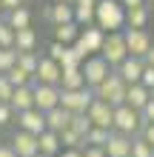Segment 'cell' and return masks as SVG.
I'll use <instances>...</instances> for the list:
<instances>
[{"mask_svg":"<svg viewBox=\"0 0 154 157\" xmlns=\"http://www.w3.org/2000/svg\"><path fill=\"white\" fill-rule=\"evenodd\" d=\"M131 140L134 137H129V134L111 132V137L106 143V157H131Z\"/></svg>","mask_w":154,"mask_h":157,"instance_id":"obj_16","label":"cell"},{"mask_svg":"<svg viewBox=\"0 0 154 157\" xmlns=\"http://www.w3.org/2000/svg\"><path fill=\"white\" fill-rule=\"evenodd\" d=\"M88 120H92V126H97V128H111L114 132V106H108V103H103V100H97L94 97V103L88 106Z\"/></svg>","mask_w":154,"mask_h":157,"instance_id":"obj_9","label":"cell"},{"mask_svg":"<svg viewBox=\"0 0 154 157\" xmlns=\"http://www.w3.org/2000/svg\"><path fill=\"white\" fill-rule=\"evenodd\" d=\"M100 57H103L111 69H117L126 57H129V46H126L123 32H108V34H106V43H103Z\"/></svg>","mask_w":154,"mask_h":157,"instance_id":"obj_4","label":"cell"},{"mask_svg":"<svg viewBox=\"0 0 154 157\" xmlns=\"http://www.w3.org/2000/svg\"><path fill=\"white\" fill-rule=\"evenodd\" d=\"M0 6H3V12H14V9L26 6V0H0Z\"/></svg>","mask_w":154,"mask_h":157,"instance_id":"obj_40","label":"cell"},{"mask_svg":"<svg viewBox=\"0 0 154 157\" xmlns=\"http://www.w3.org/2000/svg\"><path fill=\"white\" fill-rule=\"evenodd\" d=\"M46 20L51 26L74 23V6H71V3H49L46 6Z\"/></svg>","mask_w":154,"mask_h":157,"instance_id":"obj_17","label":"cell"},{"mask_svg":"<svg viewBox=\"0 0 154 157\" xmlns=\"http://www.w3.org/2000/svg\"><path fill=\"white\" fill-rule=\"evenodd\" d=\"M37 146H40V154H46V157H57L63 151V143H60V134L57 132H43L37 134Z\"/></svg>","mask_w":154,"mask_h":157,"instance_id":"obj_22","label":"cell"},{"mask_svg":"<svg viewBox=\"0 0 154 157\" xmlns=\"http://www.w3.org/2000/svg\"><path fill=\"white\" fill-rule=\"evenodd\" d=\"M6 77H9V83H12L14 89H20V86H34V75H29V71L20 69V66L9 69V71H6Z\"/></svg>","mask_w":154,"mask_h":157,"instance_id":"obj_27","label":"cell"},{"mask_svg":"<svg viewBox=\"0 0 154 157\" xmlns=\"http://www.w3.org/2000/svg\"><path fill=\"white\" fill-rule=\"evenodd\" d=\"M51 3H74V0H51Z\"/></svg>","mask_w":154,"mask_h":157,"instance_id":"obj_46","label":"cell"},{"mask_svg":"<svg viewBox=\"0 0 154 157\" xmlns=\"http://www.w3.org/2000/svg\"><path fill=\"white\" fill-rule=\"evenodd\" d=\"M37 157H46V154H37Z\"/></svg>","mask_w":154,"mask_h":157,"instance_id":"obj_49","label":"cell"},{"mask_svg":"<svg viewBox=\"0 0 154 157\" xmlns=\"http://www.w3.org/2000/svg\"><path fill=\"white\" fill-rule=\"evenodd\" d=\"M80 37V26L77 23H63V26H54V40L63 43V46H71Z\"/></svg>","mask_w":154,"mask_h":157,"instance_id":"obj_26","label":"cell"},{"mask_svg":"<svg viewBox=\"0 0 154 157\" xmlns=\"http://www.w3.org/2000/svg\"><path fill=\"white\" fill-rule=\"evenodd\" d=\"M6 23L12 26L14 32H17V29H29V26H32V12H29L26 6L14 9V12H6Z\"/></svg>","mask_w":154,"mask_h":157,"instance_id":"obj_25","label":"cell"},{"mask_svg":"<svg viewBox=\"0 0 154 157\" xmlns=\"http://www.w3.org/2000/svg\"><path fill=\"white\" fill-rule=\"evenodd\" d=\"M14 149L17 157H37L40 154V146H37V134H29L23 132V128H17V132L12 134V143H9Z\"/></svg>","mask_w":154,"mask_h":157,"instance_id":"obj_8","label":"cell"},{"mask_svg":"<svg viewBox=\"0 0 154 157\" xmlns=\"http://www.w3.org/2000/svg\"><path fill=\"white\" fill-rule=\"evenodd\" d=\"M17 49H0V75H6L9 69L17 66Z\"/></svg>","mask_w":154,"mask_h":157,"instance_id":"obj_32","label":"cell"},{"mask_svg":"<svg viewBox=\"0 0 154 157\" xmlns=\"http://www.w3.org/2000/svg\"><path fill=\"white\" fill-rule=\"evenodd\" d=\"M14 37H17V32L6 20H0V49H14Z\"/></svg>","mask_w":154,"mask_h":157,"instance_id":"obj_33","label":"cell"},{"mask_svg":"<svg viewBox=\"0 0 154 157\" xmlns=\"http://www.w3.org/2000/svg\"><path fill=\"white\" fill-rule=\"evenodd\" d=\"M146 63H148V66H154V46H151V52L146 54Z\"/></svg>","mask_w":154,"mask_h":157,"instance_id":"obj_45","label":"cell"},{"mask_svg":"<svg viewBox=\"0 0 154 157\" xmlns=\"http://www.w3.org/2000/svg\"><path fill=\"white\" fill-rule=\"evenodd\" d=\"M126 9H137V6H146V0H120Z\"/></svg>","mask_w":154,"mask_h":157,"instance_id":"obj_44","label":"cell"},{"mask_svg":"<svg viewBox=\"0 0 154 157\" xmlns=\"http://www.w3.org/2000/svg\"><path fill=\"white\" fill-rule=\"evenodd\" d=\"M60 143H63V149H83L86 146V140L74 132V128H63L60 132Z\"/></svg>","mask_w":154,"mask_h":157,"instance_id":"obj_30","label":"cell"},{"mask_svg":"<svg viewBox=\"0 0 154 157\" xmlns=\"http://www.w3.org/2000/svg\"><path fill=\"white\" fill-rule=\"evenodd\" d=\"M123 37H126V46H129V57L146 60V54L151 52V46H154L148 29H123Z\"/></svg>","mask_w":154,"mask_h":157,"instance_id":"obj_6","label":"cell"},{"mask_svg":"<svg viewBox=\"0 0 154 157\" xmlns=\"http://www.w3.org/2000/svg\"><path fill=\"white\" fill-rule=\"evenodd\" d=\"M140 137H143V140H146V143L151 146V149H154V123H146V126H143Z\"/></svg>","mask_w":154,"mask_h":157,"instance_id":"obj_39","label":"cell"},{"mask_svg":"<svg viewBox=\"0 0 154 157\" xmlns=\"http://www.w3.org/2000/svg\"><path fill=\"white\" fill-rule=\"evenodd\" d=\"M17 128H23V132H29V134H43L46 132V114H43L40 109L20 112L17 114Z\"/></svg>","mask_w":154,"mask_h":157,"instance_id":"obj_14","label":"cell"},{"mask_svg":"<svg viewBox=\"0 0 154 157\" xmlns=\"http://www.w3.org/2000/svg\"><path fill=\"white\" fill-rule=\"evenodd\" d=\"M60 106V86H40L34 83V109H40L43 114Z\"/></svg>","mask_w":154,"mask_h":157,"instance_id":"obj_10","label":"cell"},{"mask_svg":"<svg viewBox=\"0 0 154 157\" xmlns=\"http://www.w3.org/2000/svg\"><path fill=\"white\" fill-rule=\"evenodd\" d=\"M143 69H146V60H140V57H126V60H123L114 71H117V75H120V77L131 86V83H140Z\"/></svg>","mask_w":154,"mask_h":157,"instance_id":"obj_15","label":"cell"},{"mask_svg":"<svg viewBox=\"0 0 154 157\" xmlns=\"http://www.w3.org/2000/svg\"><path fill=\"white\" fill-rule=\"evenodd\" d=\"M80 69H83V77H86V86H88V89H97L108 75H111V66H108V63L100 57V54H92V57H86Z\"/></svg>","mask_w":154,"mask_h":157,"instance_id":"obj_7","label":"cell"},{"mask_svg":"<svg viewBox=\"0 0 154 157\" xmlns=\"http://www.w3.org/2000/svg\"><path fill=\"white\" fill-rule=\"evenodd\" d=\"M60 89L63 91H74V89H86V77L80 66H66L60 75Z\"/></svg>","mask_w":154,"mask_h":157,"instance_id":"obj_20","label":"cell"},{"mask_svg":"<svg viewBox=\"0 0 154 157\" xmlns=\"http://www.w3.org/2000/svg\"><path fill=\"white\" fill-rule=\"evenodd\" d=\"M12 94H14V86L9 83L6 75H0V103H9V100H12Z\"/></svg>","mask_w":154,"mask_h":157,"instance_id":"obj_35","label":"cell"},{"mask_svg":"<svg viewBox=\"0 0 154 157\" xmlns=\"http://www.w3.org/2000/svg\"><path fill=\"white\" fill-rule=\"evenodd\" d=\"M108 137H111V128H97V126H92V132L86 134V146H97V149H106Z\"/></svg>","mask_w":154,"mask_h":157,"instance_id":"obj_28","label":"cell"},{"mask_svg":"<svg viewBox=\"0 0 154 157\" xmlns=\"http://www.w3.org/2000/svg\"><path fill=\"white\" fill-rule=\"evenodd\" d=\"M57 157H83V149H63Z\"/></svg>","mask_w":154,"mask_h":157,"instance_id":"obj_42","label":"cell"},{"mask_svg":"<svg viewBox=\"0 0 154 157\" xmlns=\"http://www.w3.org/2000/svg\"><path fill=\"white\" fill-rule=\"evenodd\" d=\"M151 9H154V0H151Z\"/></svg>","mask_w":154,"mask_h":157,"instance_id":"obj_48","label":"cell"},{"mask_svg":"<svg viewBox=\"0 0 154 157\" xmlns=\"http://www.w3.org/2000/svg\"><path fill=\"white\" fill-rule=\"evenodd\" d=\"M83 157H106V149H97V146H83Z\"/></svg>","mask_w":154,"mask_h":157,"instance_id":"obj_41","label":"cell"},{"mask_svg":"<svg viewBox=\"0 0 154 157\" xmlns=\"http://www.w3.org/2000/svg\"><path fill=\"white\" fill-rule=\"evenodd\" d=\"M9 106L14 109V114L34 109V86H20V89H14V94H12V100H9Z\"/></svg>","mask_w":154,"mask_h":157,"instance_id":"obj_19","label":"cell"},{"mask_svg":"<svg viewBox=\"0 0 154 157\" xmlns=\"http://www.w3.org/2000/svg\"><path fill=\"white\" fill-rule=\"evenodd\" d=\"M12 120H14V109L9 106V103H0V128L9 126Z\"/></svg>","mask_w":154,"mask_h":157,"instance_id":"obj_36","label":"cell"},{"mask_svg":"<svg viewBox=\"0 0 154 157\" xmlns=\"http://www.w3.org/2000/svg\"><path fill=\"white\" fill-rule=\"evenodd\" d=\"M80 46H86V52H88V57L92 54H100L103 52V43H106V32L100 29V26H83L80 29V37H77Z\"/></svg>","mask_w":154,"mask_h":157,"instance_id":"obj_11","label":"cell"},{"mask_svg":"<svg viewBox=\"0 0 154 157\" xmlns=\"http://www.w3.org/2000/svg\"><path fill=\"white\" fill-rule=\"evenodd\" d=\"M0 157H17V154H14V149L9 143H0Z\"/></svg>","mask_w":154,"mask_h":157,"instance_id":"obj_43","label":"cell"},{"mask_svg":"<svg viewBox=\"0 0 154 157\" xmlns=\"http://www.w3.org/2000/svg\"><path fill=\"white\" fill-rule=\"evenodd\" d=\"M71 126V112H66L63 106H57V109H51V112H46V128L49 132H63V128H69Z\"/></svg>","mask_w":154,"mask_h":157,"instance_id":"obj_21","label":"cell"},{"mask_svg":"<svg viewBox=\"0 0 154 157\" xmlns=\"http://www.w3.org/2000/svg\"><path fill=\"white\" fill-rule=\"evenodd\" d=\"M94 26L108 32H123L126 29V6L120 0H97L94 9Z\"/></svg>","mask_w":154,"mask_h":157,"instance_id":"obj_1","label":"cell"},{"mask_svg":"<svg viewBox=\"0 0 154 157\" xmlns=\"http://www.w3.org/2000/svg\"><path fill=\"white\" fill-rule=\"evenodd\" d=\"M46 57H51L54 63H60L63 69H66V66H83L80 54L71 49V46H63V43H57V40L49 43V54H46Z\"/></svg>","mask_w":154,"mask_h":157,"instance_id":"obj_13","label":"cell"},{"mask_svg":"<svg viewBox=\"0 0 154 157\" xmlns=\"http://www.w3.org/2000/svg\"><path fill=\"white\" fill-rule=\"evenodd\" d=\"M94 103V89H74V91H63L60 89V106L71 114H86L88 106Z\"/></svg>","mask_w":154,"mask_h":157,"instance_id":"obj_5","label":"cell"},{"mask_svg":"<svg viewBox=\"0 0 154 157\" xmlns=\"http://www.w3.org/2000/svg\"><path fill=\"white\" fill-rule=\"evenodd\" d=\"M37 43H40V37H37V32L32 29H17V37H14V49L17 52H37Z\"/></svg>","mask_w":154,"mask_h":157,"instance_id":"obj_23","label":"cell"},{"mask_svg":"<svg viewBox=\"0 0 154 157\" xmlns=\"http://www.w3.org/2000/svg\"><path fill=\"white\" fill-rule=\"evenodd\" d=\"M154 91H148L143 83H131L129 89H126V106H131V109H137V112H143L146 109V103L151 100Z\"/></svg>","mask_w":154,"mask_h":157,"instance_id":"obj_18","label":"cell"},{"mask_svg":"<svg viewBox=\"0 0 154 157\" xmlns=\"http://www.w3.org/2000/svg\"><path fill=\"white\" fill-rule=\"evenodd\" d=\"M60 75H63L60 63H54L51 57H40V66L34 71V83H40V86H60Z\"/></svg>","mask_w":154,"mask_h":157,"instance_id":"obj_12","label":"cell"},{"mask_svg":"<svg viewBox=\"0 0 154 157\" xmlns=\"http://www.w3.org/2000/svg\"><path fill=\"white\" fill-rule=\"evenodd\" d=\"M143 123H154V94H151V100L146 103V109H143Z\"/></svg>","mask_w":154,"mask_h":157,"instance_id":"obj_38","label":"cell"},{"mask_svg":"<svg viewBox=\"0 0 154 157\" xmlns=\"http://www.w3.org/2000/svg\"><path fill=\"white\" fill-rule=\"evenodd\" d=\"M69 128H74V132L86 140V134L92 132V120H88V114H71V126Z\"/></svg>","mask_w":154,"mask_h":157,"instance_id":"obj_31","label":"cell"},{"mask_svg":"<svg viewBox=\"0 0 154 157\" xmlns=\"http://www.w3.org/2000/svg\"><path fill=\"white\" fill-rule=\"evenodd\" d=\"M0 14H3V6H0Z\"/></svg>","mask_w":154,"mask_h":157,"instance_id":"obj_47","label":"cell"},{"mask_svg":"<svg viewBox=\"0 0 154 157\" xmlns=\"http://www.w3.org/2000/svg\"><path fill=\"white\" fill-rule=\"evenodd\" d=\"M140 83L146 86L148 91H154V66H148L146 63V69H143V77H140Z\"/></svg>","mask_w":154,"mask_h":157,"instance_id":"obj_37","label":"cell"},{"mask_svg":"<svg viewBox=\"0 0 154 157\" xmlns=\"http://www.w3.org/2000/svg\"><path fill=\"white\" fill-rule=\"evenodd\" d=\"M131 157H154V149H151L146 140H143L140 134L131 140Z\"/></svg>","mask_w":154,"mask_h":157,"instance_id":"obj_34","label":"cell"},{"mask_svg":"<svg viewBox=\"0 0 154 157\" xmlns=\"http://www.w3.org/2000/svg\"><path fill=\"white\" fill-rule=\"evenodd\" d=\"M17 66L26 69L29 75H34L37 66H40V54L37 52H20V54H17Z\"/></svg>","mask_w":154,"mask_h":157,"instance_id":"obj_29","label":"cell"},{"mask_svg":"<svg viewBox=\"0 0 154 157\" xmlns=\"http://www.w3.org/2000/svg\"><path fill=\"white\" fill-rule=\"evenodd\" d=\"M126 89H129V83H126V80L111 69V75H108V77L100 83V86L94 89V97L117 109V106H123V103H126Z\"/></svg>","mask_w":154,"mask_h":157,"instance_id":"obj_2","label":"cell"},{"mask_svg":"<svg viewBox=\"0 0 154 157\" xmlns=\"http://www.w3.org/2000/svg\"><path fill=\"white\" fill-rule=\"evenodd\" d=\"M143 114L137 112V109H131V106H117L114 109V132H120V134H129V137H137L143 132Z\"/></svg>","mask_w":154,"mask_h":157,"instance_id":"obj_3","label":"cell"},{"mask_svg":"<svg viewBox=\"0 0 154 157\" xmlns=\"http://www.w3.org/2000/svg\"><path fill=\"white\" fill-rule=\"evenodd\" d=\"M151 17L148 6H137V9H126V29H146Z\"/></svg>","mask_w":154,"mask_h":157,"instance_id":"obj_24","label":"cell"}]
</instances>
